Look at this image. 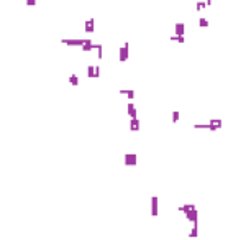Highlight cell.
<instances>
[{"instance_id":"obj_1","label":"cell","mask_w":246,"mask_h":240,"mask_svg":"<svg viewBox=\"0 0 246 240\" xmlns=\"http://www.w3.org/2000/svg\"><path fill=\"white\" fill-rule=\"evenodd\" d=\"M128 56H130V43L125 41L120 46V51H118V59H120V62H125L128 59Z\"/></svg>"},{"instance_id":"obj_2","label":"cell","mask_w":246,"mask_h":240,"mask_svg":"<svg viewBox=\"0 0 246 240\" xmlns=\"http://www.w3.org/2000/svg\"><path fill=\"white\" fill-rule=\"evenodd\" d=\"M61 43L68 46H82L86 43V38H62Z\"/></svg>"},{"instance_id":"obj_3","label":"cell","mask_w":246,"mask_h":240,"mask_svg":"<svg viewBox=\"0 0 246 240\" xmlns=\"http://www.w3.org/2000/svg\"><path fill=\"white\" fill-rule=\"evenodd\" d=\"M123 161H125V166H136L138 156H136V153H125Z\"/></svg>"},{"instance_id":"obj_4","label":"cell","mask_w":246,"mask_h":240,"mask_svg":"<svg viewBox=\"0 0 246 240\" xmlns=\"http://www.w3.org/2000/svg\"><path fill=\"white\" fill-rule=\"evenodd\" d=\"M184 214H185V219H187L189 222L199 220V212H197V207H195V209H190V211H185Z\"/></svg>"},{"instance_id":"obj_5","label":"cell","mask_w":246,"mask_h":240,"mask_svg":"<svg viewBox=\"0 0 246 240\" xmlns=\"http://www.w3.org/2000/svg\"><path fill=\"white\" fill-rule=\"evenodd\" d=\"M84 30L86 33H94L95 31V18H89L86 23H84Z\"/></svg>"},{"instance_id":"obj_6","label":"cell","mask_w":246,"mask_h":240,"mask_svg":"<svg viewBox=\"0 0 246 240\" xmlns=\"http://www.w3.org/2000/svg\"><path fill=\"white\" fill-rule=\"evenodd\" d=\"M184 33H185V25L184 23H176L174 25V35H179V36H184Z\"/></svg>"},{"instance_id":"obj_7","label":"cell","mask_w":246,"mask_h":240,"mask_svg":"<svg viewBox=\"0 0 246 240\" xmlns=\"http://www.w3.org/2000/svg\"><path fill=\"white\" fill-rule=\"evenodd\" d=\"M151 215H153V217L158 215V196L151 197Z\"/></svg>"},{"instance_id":"obj_8","label":"cell","mask_w":246,"mask_h":240,"mask_svg":"<svg viewBox=\"0 0 246 240\" xmlns=\"http://www.w3.org/2000/svg\"><path fill=\"white\" fill-rule=\"evenodd\" d=\"M126 109H128V115H130V119H135V117H138V112H136V107H135V104H133V102H130Z\"/></svg>"},{"instance_id":"obj_9","label":"cell","mask_w":246,"mask_h":240,"mask_svg":"<svg viewBox=\"0 0 246 240\" xmlns=\"http://www.w3.org/2000/svg\"><path fill=\"white\" fill-rule=\"evenodd\" d=\"M130 130H131V132H138L140 130V120H138V117H135V119L130 120Z\"/></svg>"},{"instance_id":"obj_10","label":"cell","mask_w":246,"mask_h":240,"mask_svg":"<svg viewBox=\"0 0 246 240\" xmlns=\"http://www.w3.org/2000/svg\"><path fill=\"white\" fill-rule=\"evenodd\" d=\"M120 94L122 96H126L130 100L135 99V90H131V89H120Z\"/></svg>"},{"instance_id":"obj_11","label":"cell","mask_w":246,"mask_h":240,"mask_svg":"<svg viewBox=\"0 0 246 240\" xmlns=\"http://www.w3.org/2000/svg\"><path fill=\"white\" fill-rule=\"evenodd\" d=\"M190 209H195V204L187 202V204H182V206H179V207H177V211H179V212H185V211H190Z\"/></svg>"},{"instance_id":"obj_12","label":"cell","mask_w":246,"mask_h":240,"mask_svg":"<svg viewBox=\"0 0 246 240\" xmlns=\"http://www.w3.org/2000/svg\"><path fill=\"white\" fill-rule=\"evenodd\" d=\"M197 235H199V224H197V220L194 222V227H192V230L189 232V237L190 238H195Z\"/></svg>"},{"instance_id":"obj_13","label":"cell","mask_w":246,"mask_h":240,"mask_svg":"<svg viewBox=\"0 0 246 240\" xmlns=\"http://www.w3.org/2000/svg\"><path fill=\"white\" fill-rule=\"evenodd\" d=\"M69 84L74 86V87L79 86V77H77V74H71V76H69Z\"/></svg>"},{"instance_id":"obj_14","label":"cell","mask_w":246,"mask_h":240,"mask_svg":"<svg viewBox=\"0 0 246 240\" xmlns=\"http://www.w3.org/2000/svg\"><path fill=\"white\" fill-rule=\"evenodd\" d=\"M169 40L171 41H176V43H185V38L184 36H179V35H172Z\"/></svg>"},{"instance_id":"obj_15","label":"cell","mask_w":246,"mask_h":240,"mask_svg":"<svg viewBox=\"0 0 246 240\" xmlns=\"http://www.w3.org/2000/svg\"><path fill=\"white\" fill-rule=\"evenodd\" d=\"M195 8H197V12H200V10H203V8H207L205 0H199V2H197V5H195Z\"/></svg>"},{"instance_id":"obj_16","label":"cell","mask_w":246,"mask_h":240,"mask_svg":"<svg viewBox=\"0 0 246 240\" xmlns=\"http://www.w3.org/2000/svg\"><path fill=\"white\" fill-rule=\"evenodd\" d=\"M199 26L200 28H207V26H208V20L203 18V17H200L199 18Z\"/></svg>"},{"instance_id":"obj_17","label":"cell","mask_w":246,"mask_h":240,"mask_svg":"<svg viewBox=\"0 0 246 240\" xmlns=\"http://www.w3.org/2000/svg\"><path fill=\"white\" fill-rule=\"evenodd\" d=\"M97 58L98 59H102V58H104V46H102V44H97Z\"/></svg>"},{"instance_id":"obj_18","label":"cell","mask_w":246,"mask_h":240,"mask_svg":"<svg viewBox=\"0 0 246 240\" xmlns=\"http://www.w3.org/2000/svg\"><path fill=\"white\" fill-rule=\"evenodd\" d=\"M87 77H89V79H94V66H92V64L87 66Z\"/></svg>"},{"instance_id":"obj_19","label":"cell","mask_w":246,"mask_h":240,"mask_svg":"<svg viewBox=\"0 0 246 240\" xmlns=\"http://www.w3.org/2000/svg\"><path fill=\"white\" fill-rule=\"evenodd\" d=\"M208 123H212V125H215V127L221 128V120H220V119H210Z\"/></svg>"},{"instance_id":"obj_20","label":"cell","mask_w":246,"mask_h":240,"mask_svg":"<svg viewBox=\"0 0 246 240\" xmlns=\"http://www.w3.org/2000/svg\"><path fill=\"white\" fill-rule=\"evenodd\" d=\"M194 128H207V130H210V123H195Z\"/></svg>"},{"instance_id":"obj_21","label":"cell","mask_w":246,"mask_h":240,"mask_svg":"<svg viewBox=\"0 0 246 240\" xmlns=\"http://www.w3.org/2000/svg\"><path fill=\"white\" fill-rule=\"evenodd\" d=\"M94 77H100V68L94 66Z\"/></svg>"},{"instance_id":"obj_22","label":"cell","mask_w":246,"mask_h":240,"mask_svg":"<svg viewBox=\"0 0 246 240\" xmlns=\"http://www.w3.org/2000/svg\"><path fill=\"white\" fill-rule=\"evenodd\" d=\"M179 120V110H174V112H172V122H177Z\"/></svg>"},{"instance_id":"obj_23","label":"cell","mask_w":246,"mask_h":240,"mask_svg":"<svg viewBox=\"0 0 246 240\" xmlns=\"http://www.w3.org/2000/svg\"><path fill=\"white\" fill-rule=\"evenodd\" d=\"M25 3H26L28 7H34L36 5V0H25Z\"/></svg>"},{"instance_id":"obj_24","label":"cell","mask_w":246,"mask_h":240,"mask_svg":"<svg viewBox=\"0 0 246 240\" xmlns=\"http://www.w3.org/2000/svg\"><path fill=\"white\" fill-rule=\"evenodd\" d=\"M205 3H207V7H210L212 5V0H205Z\"/></svg>"}]
</instances>
